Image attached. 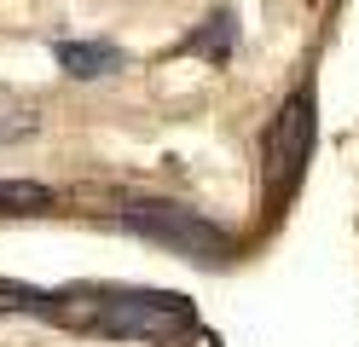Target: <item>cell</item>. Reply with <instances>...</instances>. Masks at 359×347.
<instances>
[{"mask_svg":"<svg viewBox=\"0 0 359 347\" xmlns=\"http://www.w3.org/2000/svg\"><path fill=\"white\" fill-rule=\"evenodd\" d=\"M58 64L70 69V76L93 81V76L122 69V53H116V46H99V41H58Z\"/></svg>","mask_w":359,"mask_h":347,"instance_id":"obj_4","label":"cell"},{"mask_svg":"<svg viewBox=\"0 0 359 347\" xmlns=\"http://www.w3.org/2000/svg\"><path fill=\"white\" fill-rule=\"evenodd\" d=\"M122 226L145 231V238H156V243L191 249V254H203V261H220V254H226V231H220V226H209L203 215H191L186 203L133 197V203H122Z\"/></svg>","mask_w":359,"mask_h":347,"instance_id":"obj_1","label":"cell"},{"mask_svg":"<svg viewBox=\"0 0 359 347\" xmlns=\"http://www.w3.org/2000/svg\"><path fill=\"white\" fill-rule=\"evenodd\" d=\"M232 35H238V18H232V12H215L197 35H186V53L209 58V64H226V58H232Z\"/></svg>","mask_w":359,"mask_h":347,"instance_id":"obj_5","label":"cell"},{"mask_svg":"<svg viewBox=\"0 0 359 347\" xmlns=\"http://www.w3.org/2000/svg\"><path fill=\"white\" fill-rule=\"evenodd\" d=\"M307 151H313V99H290L284 116H278V128H273V139H266V174L290 179L307 162Z\"/></svg>","mask_w":359,"mask_h":347,"instance_id":"obj_3","label":"cell"},{"mask_svg":"<svg viewBox=\"0 0 359 347\" xmlns=\"http://www.w3.org/2000/svg\"><path fill=\"white\" fill-rule=\"evenodd\" d=\"M186 324H191V313L180 295H110L93 313V330L133 336V341H174V336H186Z\"/></svg>","mask_w":359,"mask_h":347,"instance_id":"obj_2","label":"cell"}]
</instances>
